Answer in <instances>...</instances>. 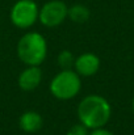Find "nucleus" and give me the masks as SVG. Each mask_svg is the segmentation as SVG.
Returning <instances> with one entry per match:
<instances>
[{
  "instance_id": "1",
  "label": "nucleus",
  "mask_w": 134,
  "mask_h": 135,
  "mask_svg": "<svg viewBox=\"0 0 134 135\" xmlns=\"http://www.w3.org/2000/svg\"><path fill=\"white\" fill-rule=\"evenodd\" d=\"M112 115V108L107 98L99 94H89L84 97L78 106V117L87 129L104 127Z\"/></svg>"
},
{
  "instance_id": "2",
  "label": "nucleus",
  "mask_w": 134,
  "mask_h": 135,
  "mask_svg": "<svg viewBox=\"0 0 134 135\" xmlns=\"http://www.w3.org/2000/svg\"><path fill=\"white\" fill-rule=\"evenodd\" d=\"M47 55V44L37 32L26 33L17 44V56L26 66H40Z\"/></svg>"
},
{
  "instance_id": "3",
  "label": "nucleus",
  "mask_w": 134,
  "mask_h": 135,
  "mask_svg": "<svg viewBox=\"0 0 134 135\" xmlns=\"http://www.w3.org/2000/svg\"><path fill=\"white\" fill-rule=\"evenodd\" d=\"M82 88L80 75L74 70H62L50 83V92L59 100H70L75 97Z\"/></svg>"
},
{
  "instance_id": "4",
  "label": "nucleus",
  "mask_w": 134,
  "mask_h": 135,
  "mask_svg": "<svg viewBox=\"0 0 134 135\" xmlns=\"http://www.w3.org/2000/svg\"><path fill=\"white\" fill-rule=\"evenodd\" d=\"M40 9L33 0H19L11 9V21L20 29H28L38 20Z\"/></svg>"
},
{
  "instance_id": "5",
  "label": "nucleus",
  "mask_w": 134,
  "mask_h": 135,
  "mask_svg": "<svg viewBox=\"0 0 134 135\" xmlns=\"http://www.w3.org/2000/svg\"><path fill=\"white\" fill-rule=\"evenodd\" d=\"M67 13H68V8L63 1L51 0V1H47L40 9L38 20L45 26L54 28V26L61 25L66 20Z\"/></svg>"
},
{
  "instance_id": "6",
  "label": "nucleus",
  "mask_w": 134,
  "mask_h": 135,
  "mask_svg": "<svg viewBox=\"0 0 134 135\" xmlns=\"http://www.w3.org/2000/svg\"><path fill=\"white\" fill-rule=\"evenodd\" d=\"M74 67L76 74H79L80 76H92L100 68V59L92 52H86L75 59Z\"/></svg>"
},
{
  "instance_id": "7",
  "label": "nucleus",
  "mask_w": 134,
  "mask_h": 135,
  "mask_svg": "<svg viewBox=\"0 0 134 135\" xmlns=\"http://www.w3.org/2000/svg\"><path fill=\"white\" fill-rule=\"evenodd\" d=\"M42 80V71L38 66H28L19 76V87L25 92L36 89Z\"/></svg>"
},
{
  "instance_id": "8",
  "label": "nucleus",
  "mask_w": 134,
  "mask_h": 135,
  "mask_svg": "<svg viewBox=\"0 0 134 135\" xmlns=\"http://www.w3.org/2000/svg\"><path fill=\"white\" fill-rule=\"evenodd\" d=\"M42 117L33 110L25 112L20 119H19V125L21 127V130H24L25 133H36L42 127Z\"/></svg>"
},
{
  "instance_id": "9",
  "label": "nucleus",
  "mask_w": 134,
  "mask_h": 135,
  "mask_svg": "<svg viewBox=\"0 0 134 135\" xmlns=\"http://www.w3.org/2000/svg\"><path fill=\"white\" fill-rule=\"evenodd\" d=\"M67 17H70L75 22H86L89 18V9L86 5L75 4L71 8H68Z\"/></svg>"
},
{
  "instance_id": "10",
  "label": "nucleus",
  "mask_w": 134,
  "mask_h": 135,
  "mask_svg": "<svg viewBox=\"0 0 134 135\" xmlns=\"http://www.w3.org/2000/svg\"><path fill=\"white\" fill-rule=\"evenodd\" d=\"M58 64L62 70H71V67H74V64H75V58H74L72 52L68 50L61 51L58 55Z\"/></svg>"
},
{
  "instance_id": "11",
  "label": "nucleus",
  "mask_w": 134,
  "mask_h": 135,
  "mask_svg": "<svg viewBox=\"0 0 134 135\" xmlns=\"http://www.w3.org/2000/svg\"><path fill=\"white\" fill-rule=\"evenodd\" d=\"M88 129L86 126H83L82 123H78V125H74L66 135H88Z\"/></svg>"
},
{
  "instance_id": "12",
  "label": "nucleus",
  "mask_w": 134,
  "mask_h": 135,
  "mask_svg": "<svg viewBox=\"0 0 134 135\" xmlns=\"http://www.w3.org/2000/svg\"><path fill=\"white\" fill-rule=\"evenodd\" d=\"M88 135H113V133L104 127H100V129H93Z\"/></svg>"
},
{
  "instance_id": "13",
  "label": "nucleus",
  "mask_w": 134,
  "mask_h": 135,
  "mask_svg": "<svg viewBox=\"0 0 134 135\" xmlns=\"http://www.w3.org/2000/svg\"><path fill=\"white\" fill-rule=\"evenodd\" d=\"M132 109H133V113H134V98H133V101H132Z\"/></svg>"
}]
</instances>
